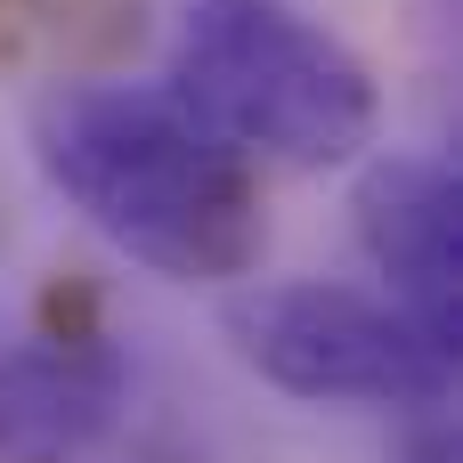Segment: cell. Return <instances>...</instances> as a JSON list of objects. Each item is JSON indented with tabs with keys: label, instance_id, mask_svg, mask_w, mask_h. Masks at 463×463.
<instances>
[{
	"label": "cell",
	"instance_id": "6da1fadb",
	"mask_svg": "<svg viewBox=\"0 0 463 463\" xmlns=\"http://www.w3.org/2000/svg\"><path fill=\"white\" fill-rule=\"evenodd\" d=\"M41 179L138 269L171 285H228L269 244L252 155L203 130L171 90L65 73L33 98Z\"/></svg>",
	"mask_w": 463,
	"mask_h": 463
},
{
	"label": "cell",
	"instance_id": "7a4b0ae2",
	"mask_svg": "<svg viewBox=\"0 0 463 463\" xmlns=\"http://www.w3.org/2000/svg\"><path fill=\"white\" fill-rule=\"evenodd\" d=\"M163 90L236 155L293 171L358 163L383 122L366 57L293 0H187Z\"/></svg>",
	"mask_w": 463,
	"mask_h": 463
},
{
	"label": "cell",
	"instance_id": "3957f363",
	"mask_svg": "<svg viewBox=\"0 0 463 463\" xmlns=\"http://www.w3.org/2000/svg\"><path fill=\"white\" fill-rule=\"evenodd\" d=\"M228 334L260 383L309 407L423 415L456 399V350H439L391 293H358L326 277L252 285L228 301Z\"/></svg>",
	"mask_w": 463,
	"mask_h": 463
},
{
	"label": "cell",
	"instance_id": "277c9868",
	"mask_svg": "<svg viewBox=\"0 0 463 463\" xmlns=\"http://www.w3.org/2000/svg\"><path fill=\"white\" fill-rule=\"evenodd\" d=\"M358 244L383 277V293L439 342L463 350V187L439 155H374L358 171Z\"/></svg>",
	"mask_w": 463,
	"mask_h": 463
},
{
	"label": "cell",
	"instance_id": "5b68a950",
	"mask_svg": "<svg viewBox=\"0 0 463 463\" xmlns=\"http://www.w3.org/2000/svg\"><path fill=\"white\" fill-rule=\"evenodd\" d=\"M122 391L130 374L98 334H41L24 350H0V456L65 463L73 448L114 431Z\"/></svg>",
	"mask_w": 463,
	"mask_h": 463
},
{
	"label": "cell",
	"instance_id": "8992f818",
	"mask_svg": "<svg viewBox=\"0 0 463 463\" xmlns=\"http://www.w3.org/2000/svg\"><path fill=\"white\" fill-rule=\"evenodd\" d=\"M399 463H456V423H448V407H423V415H407Z\"/></svg>",
	"mask_w": 463,
	"mask_h": 463
},
{
	"label": "cell",
	"instance_id": "52a82bcc",
	"mask_svg": "<svg viewBox=\"0 0 463 463\" xmlns=\"http://www.w3.org/2000/svg\"><path fill=\"white\" fill-rule=\"evenodd\" d=\"M0 8H16V0H0Z\"/></svg>",
	"mask_w": 463,
	"mask_h": 463
}]
</instances>
